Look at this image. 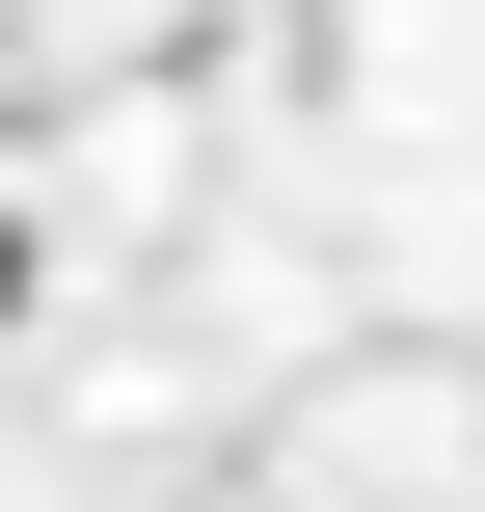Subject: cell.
<instances>
[{
  "mask_svg": "<svg viewBox=\"0 0 485 512\" xmlns=\"http://www.w3.org/2000/svg\"><path fill=\"white\" fill-rule=\"evenodd\" d=\"M0 324H27V216H0Z\"/></svg>",
  "mask_w": 485,
  "mask_h": 512,
  "instance_id": "obj_1",
  "label": "cell"
}]
</instances>
